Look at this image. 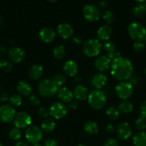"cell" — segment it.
<instances>
[{
	"label": "cell",
	"mask_w": 146,
	"mask_h": 146,
	"mask_svg": "<svg viewBox=\"0 0 146 146\" xmlns=\"http://www.w3.org/2000/svg\"><path fill=\"white\" fill-rule=\"evenodd\" d=\"M133 65L127 58L120 56L113 60L110 66L112 76L120 81H127L133 75Z\"/></svg>",
	"instance_id": "cell-1"
},
{
	"label": "cell",
	"mask_w": 146,
	"mask_h": 146,
	"mask_svg": "<svg viewBox=\"0 0 146 146\" xmlns=\"http://www.w3.org/2000/svg\"><path fill=\"white\" fill-rule=\"evenodd\" d=\"M87 101L92 108L94 110H100L105 106L107 96L100 89H95L89 94Z\"/></svg>",
	"instance_id": "cell-2"
},
{
	"label": "cell",
	"mask_w": 146,
	"mask_h": 146,
	"mask_svg": "<svg viewBox=\"0 0 146 146\" xmlns=\"http://www.w3.org/2000/svg\"><path fill=\"white\" fill-rule=\"evenodd\" d=\"M39 94L44 98H51L56 95L58 87L54 84L52 79H44L40 81L37 86Z\"/></svg>",
	"instance_id": "cell-3"
},
{
	"label": "cell",
	"mask_w": 146,
	"mask_h": 146,
	"mask_svg": "<svg viewBox=\"0 0 146 146\" xmlns=\"http://www.w3.org/2000/svg\"><path fill=\"white\" fill-rule=\"evenodd\" d=\"M127 34L135 41H142L146 36V29L140 23L133 22L127 27Z\"/></svg>",
	"instance_id": "cell-4"
},
{
	"label": "cell",
	"mask_w": 146,
	"mask_h": 146,
	"mask_svg": "<svg viewBox=\"0 0 146 146\" xmlns=\"http://www.w3.org/2000/svg\"><path fill=\"white\" fill-rule=\"evenodd\" d=\"M101 48L102 45L98 39L90 38L86 41L83 44L82 51L86 56L94 57L100 54Z\"/></svg>",
	"instance_id": "cell-5"
},
{
	"label": "cell",
	"mask_w": 146,
	"mask_h": 146,
	"mask_svg": "<svg viewBox=\"0 0 146 146\" xmlns=\"http://www.w3.org/2000/svg\"><path fill=\"white\" fill-rule=\"evenodd\" d=\"M115 92L118 98L127 100L133 94V86L127 81H121L116 85Z\"/></svg>",
	"instance_id": "cell-6"
},
{
	"label": "cell",
	"mask_w": 146,
	"mask_h": 146,
	"mask_svg": "<svg viewBox=\"0 0 146 146\" xmlns=\"http://www.w3.org/2000/svg\"><path fill=\"white\" fill-rule=\"evenodd\" d=\"M43 136L42 131L36 125H29L25 131V138L31 144L38 143Z\"/></svg>",
	"instance_id": "cell-7"
},
{
	"label": "cell",
	"mask_w": 146,
	"mask_h": 146,
	"mask_svg": "<svg viewBox=\"0 0 146 146\" xmlns=\"http://www.w3.org/2000/svg\"><path fill=\"white\" fill-rule=\"evenodd\" d=\"M82 15L87 21L94 22L100 19V11L96 6L87 4L82 9Z\"/></svg>",
	"instance_id": "cell-8"
},
{
	"label": "cell",
	"mask_w": 146,
	"mask_h": 146,
	"mask_svg": "<svg viewBox=\"0 0 146 146\" xmlns=\"http://www.w3.org/2000/svg\"><path fill=\"white\" fill-rule=\"evenodd\" d=\"M50 115L54 119H62L67 114V108L63 103L55 102L52 104L49 109Z\"/></svg>",
	"instance_id": "cell-9"
},
{
	"label": "cell",
	"mask_w": 146,
	"mask_h": 146,
	"mask_svg": "<svg viewBox=\"0 0 146 146\" xmlns=\"http://www.w3.org/2000/svg\"><path fill=\"white\" fill-rule=\"evenodd\" d=\"M16 112L14 108L9 104H4L0 106V121L3 123H10L14 121Z\"/></svg>",
	"instance_id": "cell-10"
},
{
	"label": "cell",
	"mask_w": 146,
	"mask_h": 146,
	"mask_svg": "<svg viewBox=\"0 0 146 146\" xmlns=\"http://www.w3.org/2000/svg\"><path fill=\"white\" fill-rule=\"evenodd\" d=\"M31 123V116L27 113L21 111L16 114L14 119V123L16 128L19 129L28 128Z\"/></svg>",
	"instance_id": "cell-11"
},
{
	"label": "cell",
	"mask_w": 146,
	"mask_h": 146,
	"mask_svg": "<svg viewBox=\"0 0 146 146\" xmlns=\"http://www.w3.org/2000/svg\"><path fill=\"white\" fill-rule=\"evenodd\" d=\"M116 134L120 141H127L132 135V127L128 123L121 122L116 128Z\"/></svg>",
	"instance_id": "cell-12"
},
{
	"label": "cell",
	"mask_w": 146,
	"mask_h": 146,
	"mask_svg": "<svg viewBox=\"0 0 146 146\" xmlns=\"http://www.w3.org/2000/svg\"><path fill=\"white\" fill-rule=\"evenodd\" d=\"M39 38L44 43L52 42L56 37V32L50 27L42 28L39 32Z\"/></svg>",
	"instance_id": "cell-13"
},
{
	"label": "cell",
	"mask_w": 146,
	"mask_h": 146,
	"mask_svg": "<svg viewBox=\"0 0 146 146\" xmlns=\"http://www.w3.org/2000/svg\"><path fill=\"white\" fill-rule=\"evenodd\" d=\"M8 55L11 61L20 63L25 58V52L19 47H12L8 51Z\"/></svg>",
	"instance_id": "cell-14"
},
{
	"label": "cell",
	"mask_w": 146,
	"mask_h": 146,
	"mask_svg": "<svg viewBox=\"0 0 146 146\" xmlns=\"http://www.w3.org/2000/svg\"><path fill=\"white\" fill-rule=\"evenodd\" d=\"M57 31L60 37L64 39H68L72 37L74 30L72 26L67 23H62L58 25Z\"/></svg>",
	"instance_id": "cell-15"
},
{
	"label": "cell",
	"mask_w": 146,
	"mask_h": 146,
	"mask_svg": "<svg viewBox=\"0 0 146 146\" xmlns=\"http://www.w3.org/2000/svg\"><path fill=\"white\" fill-rule=\"evenodd\" d=\"M112 61L107 56H100L94 61V67L100 71H104L110 68Z\"/></svg>",
	"instance_id": "cell-16"
},
{
	"label": "cell",
	"mask_w": 146,
	"mask_h": 146,
	"mask_svg": "<svg viewBox=\"0 0 146 146\" xmlns=\"http://www.w3.org/2000/svg\"><path fill=\"white\" fill-rule=\"evenodd\" d=\"M63 71L68 76H75L78 72V65L73 60H69L63 65Z\"/></svg>",
	"instance_id": "cell-17"
},
{
	"label": "cell",
	"mask_w": 146,
	"mask_h": 146,
	"mask_svg": "<svg viewBox=\"0 0 146 146\" xmlns=\"http://www.w3.org/2000/svg\"><path fill=\"white\" fill-rule=\"evenodd\" d=\"M113 30L108 24L101 26L97 31V38L100 41H107L112 36Z\"/></svg>",
	"instance_id": "cell-18"
},
{
	"label": "cell",
	"mask_w": 146,
	"mask_h": 146,
	"mask_svg": "<svg viewBox=\"0 0 146 146\" xmlns=\"http://www.w3.org/2000/svg\"><path fill=\"white\" fill-rule=\"evenodd\" d=\"M107 81V76L102 73H97L92 76L91 80L92 85L96 89H100L106 85Z\"/></svg>",
	"instance_id": "cell-19"
},
{
	"label": "cell",
	"mask_w": 146,
	"mask_h": 146,
	"mask_svg": "<svg viewBox=\"0 0 146 146\" xmlns=\"http://www.w3.org/2000/svg\"><path fill=\"white\" fill-rule=\"evenodd\" d=\"M57 96L59 99L63 103H70L73 101V93L66 87H62L57 91Z\"/></svg>",
	"instance_id": "cell-20"
},
{
	"label": "cell",
	"mask_w": 146,
	"mask_h": 146,
	"mask_svg": "<svg viewBox=\"0 0 146 146\" xmlns=\"http://www.w3.org/2000/svg\"><path fill=\"white\" fill-rule=\"evenodd\" d=\"M72 93L74 98L79 101H84L88 98V90L84 86L78 85L75 86Z\"/></svg>",
	"instance_id": "cell-21"
},
{
	"label": "cell",
	"mask_w": 146,
	"mask_h": 146,
	"mask_svg": "<svg viewBox=\"0 0 146 146\" xmlns=\"http://www.w3.org/2000/svg\"><path fill=\"white\" fill-rule=\"evenodd\" d=\"M19 94L23 96H29L32 93V87L26 81H20L17 86Z\"/></svg>",
	"instance_id": "cell-22"
},
{
	"label": "cell",
	"mask_w": 146,
	"mask_h": 146,
	"mask_svg": "<svg viewBox=\"0 0 146 146\" xmlns=\"http://www.w3.org/2000/svg\"><path fill=\"white\" fill-rule=\"evenodd\" d=\"M43 74V68L41 65L34 64L29 69V76L31 80H39Z\"/></svg>",
	"instance_id": "cell-23"
},
{
	"label": "cell",
	"mask_w": 146,
	"mask_h": 146,
	"mask_svg": "<svg viewBox=\"0 0 146 146\" xmlns=\"http://www.w3.org/2000/svg\"><path fill=\"white\" fill-rule=\"evenodd\" d=\"M56 123L54 119L52 118H47L42 123L41 129L46 133H51L54 131Z\"/></svg>",
	"instance_id": "cell-24"
},
{
	"label": "cell",
	"mask_w": 146,
	"mask_h": 146,
	"mask_svg": "<svg viewBox=\"0 0 146 146\" xmlns=\"http://www.w3.org/2000/svg\"><path fill=\"white\" fill-rule=\"evenodd\" d=\"M134 146H146V133L139 131L133 138Z\"/></svg>",
	"instance_id": "cell-25"
},
{
	"label": "cell",
	"mask_w": 146,
	"mask_h": 146,
	"mask_svg": "<svg viewBox=\"0 0 146 146\" xmlns=\"http://www.w3.org/2000/svg\"><path fill=\"white\" fill-rule=\"evenodd\" d=\"M84 130L87 134L96 135L99 131V127L97 123L92 121H89L84 123Z\"/></svg>",
	"instance_id": "cell-26"
},
{
	"label": "cell",
	"mask_w": 146,
	"mask_h": 146,
	"mask_svg": "<svg viewBox=\"0 0 146 146\" xmlns=\"http://www.w3.org/2000/svg\"><path fill=\"white\" fill-rule=\"evenodd\" d=\"M117 108H118L119 111L123 113H129L133 111V105L130 101H127V100H123L119 104Z\"/></svg>",
	"instance_id": "cell-27"
},
{
	"label": "cell",
	"mask_w": 146,
	"mask_h": 146,
	"mask_svg": "<svg viewBox=\"0 0 146 146\" xmlns=\"http://www.w3.org/2000/svg\"><path fill=\"white\" fill-rule=\"evenodd\" d=\"M106 116L112 121H115L120 117V111L118 108L114 106H110L106 109Z\"/></svg>",
	"instance_id": "cell-28"
},
{
	"label": "cell",
	"mask_w": 146,
	"mask_h": 146,
	"mask_svg": "<svg viewBox=\"0 0 146 146\" xmlns=\"http://www.w3.org/2000/svg\"><path fill=\"white\" fill-rule=\"evenodd\" d=\"M135 128L137 131H142L146 128V115L140 113L135 122Z\"/></svg>",
	"instance_id": "cell-29"
},
{
	"label": "cell",
	"mask_w": 146,
	"mask_h": 146,
	"mask_svg": "<svg viewBox=\"0 0 146 146\" xmlns=\"http://www.w3.org/2000/svg\"><path fill=\"white\" fill-rule=\"evenodd\" d=\"M133 14L135 17H139V18L143 17L146 14V10L145 8V5H143L141 3H139V4H136L134 8H133Z\"/></svg>",
	"instance_id": "cell-30"
},
{
	"label": "cell",
	"mask_w": 146,
	"mask_h": 146,
	"mask_svg": "<svg viewBox=\"0 0 146 146\" xmlns=\"http://www.w3.org/2000/svg\"><path fill=\"white\" fill-rule=\"evenodd\" d=\"M53 56L56 59H62L65 54V48L63 46L59 45L53 49Z\"/></svg>",
	"instance_id": "cell-31"
},
{
	"label": "cell",
	"mask_w": 146,
	"mask_h": 146,
	"mask_svg": "<svg viewBox=\"0 0 146 146\" xmlns=\"http://www.w3.org/2000/svg\"><path fill=\"white\" fill-rule=\"evenodd\" d=\"M53 82L54 83L56 86L57 87H62V86H64L66 83V78L63 74H57L56 75H54L53 76V78H52Z\"/></svg>",
	"instance_id": "cell-32"
},
{
	"label": "cell",
	"mask_w": 146,
	"mask_h": 146,
	"mask_svg": "<svg viewBox=\"0 0 146 146\" xmlns=\"http://www.w3.org/2000/svg\"><path fill=\"white\" fill-rule=\"evenodd\" d=\"M9 102L13 106H19L22 103V98L19 94H13L10 97Z\"/></svg>",
	"instance_id": "cell-33"
},
{
	"label": "cell",
	"mask_w": 146,
	"mask_h": 146,
	"mask_svg": "<svg viewBox=\"0 0 146 146\" xmlns=\"http://www.w3.org/2000/svg\"><path fill=\"white\" fill-rule=\"evenodd\" d=\"M13 65L11 61L8 60H1L0 61V70L4 72H9L12 69Z\"/></svg>",
	"instance_id": "cell-34"
},
{
	"label": "cell",
	"mask_w": 146,
	"mask_h": 146,
	"mask_svg": "<svg viewBox=\"0 0 146 146\" xmlns=\"http://www.w3.org/2000/svg\"><path fill=\"white\" fill-rule=\"evenodd\" d=\"M102 19L104 21V22L107 24H110L111 23L113 22L115 19V16L114 14L111 11H104L102 13Z\"/></svg>",
	"instance_id": "cell-35"
},
{
	"label": "cell",
	"mask_w": 146,
	"mask_h": 146,
	"mask_svg": "<svg viewBox=\"0 0 146 146\" xmlns=\"http://www.w3.org/2000/svg\"><path fill=\"white\" fill-rule=\"evenodd\" d=\"M9 136L13 141H17L19 139L21 136V131L19 128H14L9 131Z\"/></svg>",
	"instance_id": "cell-36"
},
{
	"label": "cell",
	"mask_w": 146,
	"mask_h": 146,
	"mask_svg": "<svg viewBox=\"0 0 146 146\" xmlns=\"http://www.w3.org/2000/svg\"><path fill=\"white\" fill-rule=\"evenodd\" d=\"M103 48H104V50L106 51L107 54L116 50L115 45L114 43L111 42V41H108V42L104 43V44H103Z\"/></svg>",
	"instance_id": "cell-37"
},
{
	"label": "cell",
	"mask_w": 146,
	"mask_h": 146,
	"mask_svg": "<svg viewBox=\"0 0 146 146\" xmlns=\"http://www.w3.org/2000/svg\"><path fill=\"white\" fill-rule=\"evenodd\" d=\"M29 103L31 104V105L35 106H39L40 104V103H41L40 98H39L37 96L33 95V94H31V96H29Z\"/></svg>",
	"instance_id": "cell-38"
},
{
	"label": "cell",
	"mask_w": 146,
	"mask_h": 146,
	"mask_svg": "<svg viewBox=\"0 0 146 146\" xmlns=\"http://www.w3.org/2000/svg\"><path fill=\"white\" fill-rule=\"evenodd\" d=\"M49 114H50V112H49V110L47 109L44 107H41V108L39 109L38 111V115L40 118H47L48 117Z\"/></svg>",
	"instance_id": "cell-39"
},
{
	"label": "cell",
	"mask_w": 146,
	"mask_h": 146,
	"mask_svg": "<svg viewBox=\"0 0 146 146\" xmlns=\"http://www.w3.org/2000/svg\"><path fill=\"white\" fill-rule=\"evenodd\" d=\"M145 48V44L142 41H135L133 44V49L136 52H141Z\"/></svg>",
	"instance_id": "cell-40"
},
{
	"label": "cell",
	"mask_w": 146,
	"mask_h": 146,
	"mask_svg": "<svg viewBox=\"0 0 146 146\" xmlns=\"http://www.w3.org/2000/svg\"><path fill=\"white\" fill-rule=\"evenodd\" d=\"M118 142L116 139L115 138H107V140H105L103 143L102 146H118Z\"/></svg>",
	"instance_id": "cell-41"
},
{
	"label": "cell",
	"mask_w": 146,
	"mask_h": 146,
	"mask_svg": "<svg viewBox=\"0 0 146 146\" xmlns=\"http://www.w3.org/2000/svg\"><path fill=\"white\" fill-rule=\"evenodd\" d=\"M107 56L113 61V60L116 59V58L121 56V54H120V53L119 52V51H117V50H115V51H112V52L107 54Z\"/></svg>",
	"instance_id": "cell-42"
},
{
	"label": "cell",
	"mask_w": 146,
	"mask_h": 146,
	"mask_svg": "<svg viewBox=\"0 0 146 146\" xmlns=\"http://www.w3.org/2000/svg\"><path fill=\"white\" fill-rule=\"evenodd\" d=\"M58 143H57V141L54 140V138H46L44 141V146H57Z\"/></svg>",
	"instance_id": "cell-43"
},
{
	"label": "cell",
	"mask_w": 146,
	"mask_h": 146,
	"mask_svg": "<svg viewBox=\"0 0 146 146\" xmlns=\"http://www.w3.org/2000/svg\"><path fill=\"white\" fill-rule=\"evenodd\" d=\"M127 81H128V82L130 83V84H131L133 86H137V84H139V81H140V78H139L137 76H136L132 75L130 77V78L127 80Z\"/></svg>",
	"instance_id": "cell-44"
},
{
	"label": "cell",
	"mask_w": 146,
	"mask_h": 146,
	"mask_svg": "<svg viewBox=\"0 0 146 146\" xmlns=\"http://www.w3.org/2000/svg\"><path fill=\"white\" fill-rule=\"evenodd\" d=\"M72 42L74 44H77V45L81 44L82 42V38L79 36H74L72 37Z\"/></svg>",
	"instance_id": "cell-45"
},
{
	"label": "cell",
	"mask_w": 146,
	"mask_h": 146,
	"mask_svg": "<svg viewBox=\"0 0 146 146\" xmlns=\"http://www.w3.org/2000/svg\"><path fill=\"white\" fill-rule=\"evenodd\" d=\"M140 113L146 115V100H145L140 105Z\"/></svg>",
	"instance_id": "cell-46"
},
{
	"label": "cell",
	"mask_w": 146,
	"mask_h": 146,
	"mask_svg": "<svg viewBox=\"0 0 146 146\" xmlns=\"http://www.w3.org/2000/svg\"><path fill=\"white\" fill-rule=\"evenodd\" d=\"M115 128L112 124H108L105 126V131L107 133H113L114 132Z\"/></svg>",
	"instance_id": "cell-47"
},
{
	"label": "cell",
	"mask_w": 146,
	"mask_h": 146,
	"mask_svg": "<svg viewBox=\"0 0 146 146\" xmlns=\"http://www.w3.org/2000/svg\"><path fill=\"white\" fill-rule=\"evenodd\" d=\"M9 96L7 93H2L0 94V102H5L8 101Z\"/></svg>",
	"instance_id": "cell-48"
},
{
	"label": "cell",
	"mask_w": 146,
	"mask_h": 146,
	"mask_svg": "<svg viewBox=\"0 0 146 146\" xmlns=\"http://www.w3.org/2000/svg\"><path fill=\"white\" fill-rule=\"evenodd\" d=\"M69 107H70V109H72V110H75L77 109V106H78V103L77 101H72L71 102L69 103Z\"/></svg>",
	"instance_id": "cell-49"
},
{
	"label": "cell",
	"mask_w": 146,
	"mask_h": 146,
	"mask_svg": "<svg viewBox=\"0 0 146 146\" xmlns=\"http://www.w3.org/2000/svg\"><path fill=\"white\" fill-rule=\"evenodd\" d=\"M107 4L105 1H100V3H99V7H100L101 9H104L107 7Z\"/></svg>",
	"instance_id": "cell-50"
},
{
	"label": "cell",
	"mask_w": 146,
	"mask_h": 146,
	"mask_svg": "<svg viewBox=\"0 0 146 146\" xmlns=\"http://www.w3.org/2000/svg\"><path fill=\"white\" fill-rule=\"evenodd\" d=\"M6 51H7V49L5 47L3 46H0V57L3 56L6 54Z\"/></svg>",
	"instance_id": "cell-51"
},
{
	"label": "cell",
	"mask_w": 146,
	"mask_h": 146,
	"mask_svg": "<svg viewBox=\"0 0 146 146\" xmlns=\"http://www.w3.org/2000/svg\"><path fill=\"white\" fill-rule=\"evenodd\" d=\"M14 146H29L28 143L24 141H19L14 145Z\"/></svg>",
	"instance_id": "cell-52"
},
{
	"label": "cell",
	"mask_w": 146,
	"mask_h": 146,
	"mask_svg": "<svg viewBox=\"0 0 146 146\" xmlns=\"http://www.w3.org/2000/svg\"><path fill=\"white\" fill-rule=\"evenodd\" d=\"M3 25H4V19H3L2 17L0 16V28H1Z\"/></svg>",
	"instance_id": "cell-53"
},
{
	"label": "cell",
	"mask_w": 146,
	"mask_h": 146,
	"mask_svg": "<svg viewBox=\"0 0 146 146\" xmlns=\"http://www.w3.org/2000/svg\"><path fill=\"white\" fill-rule=\"evenodd\" d=\"M47 1H48L50 3H52V4H53V3H55L56 1H57V0H47Z\"/></svg>",
	"instance_id": "cell-54"
},
{
	"label": "cell",
	"mask_w": 146,
	"mask_h": 146,
	"mask_svg": "<svg viewBox=\"0 0 146 146\" xmlns=\"http://www.w3.org/2000/svg\"><path fill=\"white\" fill-rule=\"evenodd\" d=\"M134 1H137V2H143V1H146V0H134Z\"/></svg>",
	"instance_id": "cell-55"
},
{
	"label": "cell",
	"mask_w": 146,
	"mask_h": 146,
	"mask_svg": "<svg viewBox=\"0 0 146 146\" xmlns=\"http://www.w3.org/2000/svg\"><path fill=\"white\" fill-rule=\"evenodd\" d=\"M76 81H81V77H76Z\"/></svg>",
	"instance_id": "cell-56"
},
{
	"label": "cell",
	"mask_w": 146,
	"mask_h": 146,
	"mask_svg": "<svg viewBox=\"0 0 146 146\" xmlns=\"http://www.w3.org/2000/svg\"><path fill=\"white\" fill-rule=\"evenodd\" d=\"M31 146H41V145H40L39 143H34V144H32V145Z\"/></svg>",
	"instance_id": "cell-57"
},
{
	"label": "cell",
	"mask_w": 146,
	"mask_h": 146,
	"mask_svg": "<svg viewBox=\"0 0 146 146\" xmlns=\"http://www.w3.org/2000/svg\"><path fill=\"white\" fill-rule=\"evenodd\" d=\"M76 146H87V145H82V144H80V145H76Z\"/></svg>",
	"instance_id": "cell-58"
},
{
	"label": "cell",
	"mask_w": 146,
	"mask_h": 146,
	"mask_svg": "<svg viewBox=\"0 0 146 146\" xmlns=\"http://www.w3.org/2000/svg\"><path fill=\"white\" fill-rule=\"evenodd\" d=\"M144 41H145V43L146 44V36H145V38H144Z\"/></svg>",
	"instance_id": "cell-59"
},
{
	"label": "cell",
	"mask_w": 146,
	"mask_h": 146,
	"mask_svg": "<svg viewBox=\"0 0 146 146\" xmlns=\"http://www.w3.org/2000/svg\"><path fill=\"white\" fill-rule=\"evenodd\" d=\"M0 146H3V144L1 143H0Z\"/></svg>",
	"instance_id": "cell-60"
},
{
	"label": "cell",
	"mask_w": 146,
	"mask_h": 146,
	"mask_svg": "<svg viewBox=\"0 0 146 146\" xmlns=\"http://www.w3.org/2000/svg\"><path fill=\"white\" fill-rule=\"evenodd\" d=\"M145 74L146 75V67H145Z\"/></svg>",
	"instance_id": "cell-61"
},
{
	"label": "cell",
	"mask_w": 146,
	"mask_h": 146,
	"mask_svg": "<svg viewBox=\"0 0 146 146\" xmlns=\"http://www.w3.org/2000/svg\"><path fill=\"white\" fill-rule=\"evenodd\" d=\"M145 10H146V2H145Z\"/></svg>",
	"instance_id": "cell-62"
},
{
	"label": "cell",
	"mask_w": 146,
	"mask_h": 146,
	"mask_svg": "<svg viewBox=\"0 0 146 146\" xmlns=\"http://www.w3.org/2000/svg\"><path fill=\"white\" fill-rule=\"evenodd\" d=\"M0 89H1V84H0Z\"/></svg>",
	"instance_id": "cell-63"
}]
</instances>
